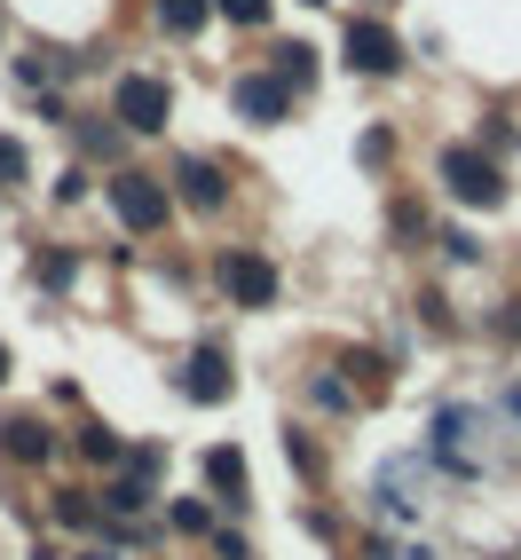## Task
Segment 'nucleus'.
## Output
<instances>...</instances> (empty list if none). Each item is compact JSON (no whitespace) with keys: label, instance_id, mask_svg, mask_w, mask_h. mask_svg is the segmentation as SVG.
<instances>
[{"label":"nucleus","instance_id":"8","mask_svg":"<svg viewBox=\"0 0 521 560\" xmlns=\"http://www.w3.org/2000/svg\"><path fill=\"white\" fill-rule=\"evenodd\" d=\"M182 395L221 402V395H230V355H221V348H190V363H182Z\"/></svg>","mask_w":521,"mask_h":560},{"label":"nucleus","instance_id":"9","mask_svg":"<svg viewBox=\"0 0 521 560\" xmlns=\"http://www.w3.org/2000/svg\"><path fill=\"white\" fill-rule=\"evenodd\" d=\"M0 442H9V458H24V466H48V458H56V434H48L40 419H9V427H0Z\"/></svg>","mask_w":521,"mask_h":560},{"label":"nucleus","instance_id":"11","mask_svg":"<svg viewBox=\"0 0 521 560\" xmlns=\"http://www.w3.org/2000/svg\"><path fill=\"white\" fill-rule=\"evenodd\" d=\"M151 16H159V32H174V40H190V32H206L213 0H151Z\"/></svg>","mask_w":521,"mask_h":560},{"label":"nucleus","instance_id":"22","mask_svg":"<svg viewBox=\"0 0 521 560\" xmlns=\"http://www.w3.org/2000/svg\"><path fill=\"white\" fill-rule=\"evenodd\" d=\"M442 253H451V260H482V237H466V230H442Z\"/></svg>","mask_w":521,"mask_h":560},{"label":"nucleus","instance_id":"5","mask_svg":"<svg viewBox=\"0 0 521 560\" xmlns=\"http://www.w3.org/2000/svg\"><path fill=\"white\" fill-rule=\"evenodd\" d=\"M340 48H348L356 71H403V40H395V24H380V16H356Z\"/></svg>","mask_w":521,"mask_h":560},{"label":"nucleus","instance_id":"20","mask_svg":"<svg viewBox=\"0 0 521 560\" xmlns=\"http://www.w3.org/2000/svg\"><path fill=\"white\" fill-rule=\"evenodd\" d=\"M56 521H71V529H88V521H95V505H88L80 490H63V498H56Z\"/></svg>","mask_w":521,"mask_h":560},{"label":"nucleus","instance_id":"19","mask_svg":"<svg viewBox=\"0 0 521 560\" xmlns=\"http://www.w3.org/2000/svg\"><path fill=\"white\" fill-rule=\"evenodd\" d=\"M71 277H80V253H48L40 260V284H71Z\"/></svg>","mask_w":521,"mask_h":560},{"label":"nucleus","instance_id":"23","mask_svg":"<svg viewBox=\"0 0 521 560\" xmlns=\"http://www.w3.org/2000/svg\"><path fill=\"white\" fill-rule=\"evenodd\" d=\"M348 371H356V380H363V387H380V380H387V363H380V355H363V348L348 355Z\"/></svg>","mask_w":521,"mask_h":560},{"label":"nucleus","instance_id":"3","mask_svg":"<svg viewBox=\"0 0 521 560\" xmlns=\"http://www.w3.org/2000/svg\"><path fill=\"white\" fill-rule=\"evenodd\" d=\"M111 206H119V221H127V230H142V237H159L166 213H174L166 182H151V174H111Z\"/></svg>","mask_w":521,"mask_h":560},{"label":"nucleus","instance_id":"2","mask_svg":"<svg viewBox=\"0 0 521 560\" xmlns=\"http://www.w3.org/2000/svg\"><path fill=\"white\" fill-rule=\"evenodd\" d=\"M442 190H451L459 206H498L506 198V174L490 166V159H482V151H459V142H451V151H442Z\"/></svg>","mask_w":521,"mask_h":560},{"label":"nucleus","instance_id":"24","mask_svg":"<svg viewBox=\"0 0 521 560\" xmlns=\"http://www.w3.org/2000/svg\"><path fill=\"white\" fill-rule=\"evenodd\" d=\"M0 380H9V348H0Z\"/></svg>","mask_w":521,"mask_h":560},{"label":"nucleus","instance_id":"21","mask_svg":"<svg viewBox=\"0 0 521 560\" xmlns=\"http://www.w3.org/2000/svg\"><path fill=\"white\" fill-rule=\"evenodd\" d=\"M119 135H127V127H88V135H80V151H95V159H111V151H119Z\"/></svg>","mask_w":521,"mask_h":560},{"label":"nucleus","instance_id":"13","mask_svg":"<svg viewBox=\"0 0 521 560\" xmlns=\"http://www.w3.org/2000/svg\"><path fill=\"white\" fill-rule=\"evenodd\" d=\"M80 458H88V466H111V458H119V442H111V427H80Z\"/></svg>","mask_w":521,"mask_h":560},{"label":"nucleus","instance_id":"14","mask_svg":"<svg viewBox=\"0 0 521 560\" xmlns=\"http://www.w3.org/2000/svg\"><path fill=\"white\" fill-rule=\"evenodd\" d=\"M309 402H316V410H356V395H348L340 380H309Z\"/></svg>","mask_w":521,"mask_h":560},{"label":"nucleus","instance_id":"17","mask_svg":"<svg viewBox=\"0 0 521 560\" xmlns=\"http://www.w3.org/2000/svg\"><path fill=\"white\" fill-rule=\"evenodd\" d=\"M230 24H269V0H213Z\"/></svg>","mask_w":521,"mask_h":560},{"label":"nucleus","instance_id":"25","mask_svg":"<svg viewBox=\"0 0 521 560\" xmlns=\"http://www.w3.org/2000/svg\"><path fill=\"white\" fill-rule=\"evenodd\" d=\"M513 410H521V387H513Z\"/></svg>","mask_w":521,"mask_h":560},{"label":"nucleus","instance_id":"12","mask_svg":"<svg viewBox=\"0 0 521 560\" xmlns=\"http://www.w3.org/2000/svg\"><path fill=\"white\" fill-rule=\"evenodd\" d=\"M24 174H32L24 142H9V135H0V190H24Z\"/></svg>","mask_w":521,"mask_h":560},{"label":"nucleus","instance_id":"18","mask_svg":"<svg viewBox=\"0 0 521 560\" xmlns=\"http://www.w3.org/2000/svg\"><path fill=\"white\" fill-rule=\"evenodd\" d=\"M387 151H395V135H387V127H371V135L356 142V159H363V166H387Z\"/></svg>","mask_w":521,"mask_h":560},{"label":"nucleus","instance_id":"4","mask_svg":"<svg viewBox=\"0 0 521 560\" xmlns=\"http://www.w3.org/2000/svg\"><path fill=\"white\" fill-rule=\"evenodd\" d=\"M166 110H174V95H166V80H119V110H111V119H119L127 135H159L166 127Z\"/></svg>","mask_w":521,"mask_h":560},{"label":"nucleus","instance_id":"1","mask_svg":"<svg viewBox=\"0 0 521 560\" xmlns=\"http://www.w3.org/2000/svg\"><path fill=\"white\" fill-rule=\"evenodd\" d=\"M206 277H213V292L230 308H277V260L253 253V245H221Z\"/></svg>","mask_w":521,"mask_h":560},{"label":"nucleus","instance_id":"16","mask_svg":"<svg viewBox=\"0 0 521 560\" xmlns=\"http://www.w3.org/2000/svg\"><path fill=\"white\" fill-rule=\"evenodd\" d=\"M309 56H316V48H301V40H285V48H277V71H285V80H309V71H316Z\"/></svg>","mask_w":521,"mask_h":560},{"label":"nucleus","instance_id":"15","mask_svg":"<svg viewBox=\"0 0 521 560\" xmlns=\"http://www.w3.org/2000/svg\"><path fill=\"white\" fill-rule=\"evenodd\" d=\"M174 529H182V537H213V513L182 498V505H174Z\"/></svg>","mask_w":521,"mask_h":560},{"label":"nucleus","instance_id":"7","mask_svg":"<svg viewBox=\"0 0 521 560\" xmlns=\"http://www.w3.org/2000/svg\"><path fill=\"white\" fill-rule=\"evenodd\" d=\"M174 190H182V206L213 213L221 198H230V182H221V166H213V159H182V166H174Z\"/></svg>","mask_w":521,"mask_h":560},{"label":"nucleus","instance_id":"26","mask_svg":"<svg viewBox=\"0 0 521 560\" xmlns=\"http://www.w3.org/2000/svg\"><path fill=\"white\" fill-rule=\"evenodd\" d=\"M316 9H324V0H316Z\"/></svg>","mask_w":521,"mask_h":560},{"label":"nucleus","instance_id":"6","mask_svg":"<svg viewBox=\"0 0 521 560\" xmlns=\"http://www.w3.org/2000/svg\"><path fill=\"white\" fill-rule=\"evenodd\" d=\"M230 103H238V119H245V127H277L285 110H292V88H285V80H269V71H253V80H238V95H230Z\"/></svg>","mask_w":521,"mask_h":560},{"label":"nucleus","instance_id":"10","mask_svg":"<svg viewBox=\"0 0 521 560\" xmlns=\"http://www.w3.org/2000/svg\"><path fill=\"white\" fill-rule=\"evenodd\" d=\"M206 481L221 490V505H230V513H238V505H253V498H245V458L230 451V442H221V451H206Z\"/></svg>","mask_w":521,"mask_h":560}]
</instances>
